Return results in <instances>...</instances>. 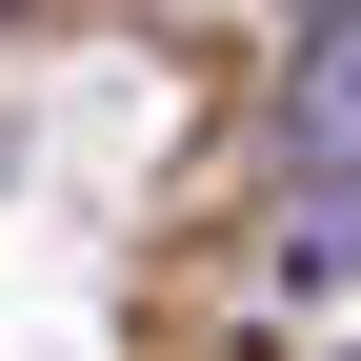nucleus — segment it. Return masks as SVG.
Wrapping results in <instances>:
<instances>
[{"instance_id": "f257e3e1", "label": "nucleus", "mask_w": 361, "mask_h": 361, "mask_svg": "<svg viewBox=\"0 0 361 361\" xmlns=\"http://www.w3.org/2000/svg\"><path fill=\"white\" fill-rule=\"evenodd\" d=\"M281 161L322 180V241H341V221H361V0L301 20V61H281Z\"/></svg>"}]
</instances>
